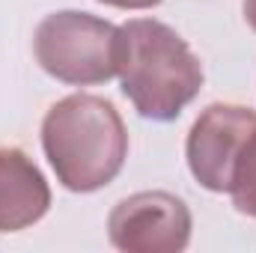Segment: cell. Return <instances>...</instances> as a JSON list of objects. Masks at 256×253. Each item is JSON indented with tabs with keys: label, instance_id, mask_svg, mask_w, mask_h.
Listing matches in <instances>:
<instances>
[{
	"label": "cell",
	"instance_id": "cell-1",
	"mask_svg": "<svg viewBox=\"0 0 256 253\" xmlns=\"http://www.w3.org/2000/svg\"><path fill=\"white\" fill-rule=\"evenodd\" d=\"M42 149L66 190L92 194L120 176L128 158V131L110 98L74 92L45 114Z\"/></svg>",
	"mask_w": 256,
	"mask_h": 253
},
{
	"label": "cell",
	"instance_id": "cell-2",
	"mask_svg": "<svg viewBox=\"0 0 256 253\" xmlns=\"http://www.w3.org/2000/svg\"><path fill=\"white\" fill-rule=\"evenodd\" d=\"M116 74L134 110L152 122H173L206 80L188 42L155 18H131L120 27Z\"/></svg>",
	"mask_w": 256,
	"mask_h": 253
},
{
	"label": "cell",
	"instance_id": "cell-3",
	"mask_svg": "<svg viewBox=\"0 0 256 253\" xmlns=\"http://www.w3.org/2000/svg\"><path fill=\"white\" fill-rule=\"evenodd\" d=\"M33 54L51 78L68 86L108 84L116 74L120 27L78 9L45 15L33 33Z\"/></svg>",
	"mask_w": 256,
	"mask_h": 253
},
{
	"label": "cell",
	"instance_id": "cell-4",
	"mask_svg": "<svg viewBox=\"0 0 256 253\" xmlns=\"http://www.w3.org/2000/svg\"><path fill=\"white\" fill-rule=\"evenodd\" d=\"M191 208L167 190H140L120 200L108 218V236L126 253H179L191 242Z\"/></svg>",
	"mask_w": 256,
	"mask_h": 253
},
{
	"label": "cell",
	"instance_id": "cell-5",
	"mask_svg": "<svg viewBox=\"0 0 256 253\" xmlns=\"http://www.w3.org/2000/svg\"><path fill=\"white\" fill-rule=\"evenodd\" d=\"M256 128V110L242 104H208L194 120L188 140H185V158L191 167V176L212 194H226L232 164Z\"/></svg>",
	"mask_w": 256,
	"mask_h": 253
},
{
	"label": "cell",
	"instance_id": "cell-6",
	"mask_svg": "<svg viewBox=\"0 0 256 253\" xmlns=\"http://www.w3.org/2000/svg\"><path fill=\"white\" fill-rule=\"evenodd\" d=\"M51 208V188L36 161L18 146H0V232H21Z\"/></svg>",
	"mask_w": 256,
	"mask_h": 253
},
{
	"label": "cell",
	"instance_id": "cell-7",
	"mask_svg": "<svg viewBox=\"0 0 256 253\" xmlns=\"http://www.w3.org/2000/svg\"><path fill=\"white\" fill-rule=\"evenodd\" d=\"M226 194L232 196V206L242 214L256 218V128L248 134V140H244V146L232 164Z\"/></svg>",
	"mask_w": 256,
	"mask_h": 253
},
{
	"label": "cell",
	"instance_id": "cell-8",
	"mask_svg": "<svg viewBox=\"0 0 256 253\" xmlns=\"http://www.w3.org/2000/svg\"><path fill=\"white\" fill-rule=\"evenodd\" d=\"M104 6H116V9H152L158 6L161 0H98Z\"/></svg>",
	"mask_w": 256,
	"mask_h": 253
},
{
	"label": "cell",
	"instance_id": "cell-9",
	"mask_svg": "<svg viewBox=\"0 0 256 253\" xmlns=\"http://www.w3.org/2000/svg\"><path fill=\"white\" fill-rule=\"evenodd\" d=\"M242 9H244V21H248V27L256 33V0H244Z\"/></svg>",
	"mask_w": 256,
	"mask_h": 253
}]
</instances>
